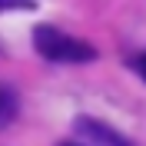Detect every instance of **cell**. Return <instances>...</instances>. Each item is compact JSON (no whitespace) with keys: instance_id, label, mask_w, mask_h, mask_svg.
Instances as JSON below:
<instances>
[{"instance_id":"4","label":"cell","mask_w":146,"mask_h":146,"mask_svg":"<svg viewBox=\"0 0 146 146\" xmlns=\"http://www.w3.org/2000/svg\"><path fill=\"white\" fill-rule=\"evenodd\" d=\"M136 70H139V76L146 80V56H139V60H136Z\"/></svg>"},{"instance_id":"3","label":"cell","mask_w":146,"mask_h":146,"mask_svg":"<svg viewBox=\"0 0 146 146\" xmlns=\"http://www.w3.org/2000/svg\"><path fill=\"white\" fill-rule=\"evenodd\" d=\"M13 7H33V0H0V10H13Z\"/></svg>"},{"instance_id":"5","label":"cell","mask_w":146,"mask_h":146,"mask_svg":"<svg viewBox=\"0 0 146 146\" xmlns=\"http://www.w3.org/2000/svg\"><path fill=\"white\" fill-rule=\"evenodd\" d=\"M56 146H83V143H76V139H63V143H56Z\"/></svg>"},{"instance_id":"2","label":"cell","mask_w":146,"mask_h":146,"mask_svg":"<svg viewBox=\"0 0 146 146\" xmlns=\"http://www.w3.org/2000/svg\"><path fill=\"white\" fill-rule=\"evenodd\" d=\"M76 136L86 146H133L123 133H116L113 126H106L103 119H93V116H76Z\"/></svg>"},{"instance_id":"1","label":"cell","mask_w":146,"mask_h":146,"mask_svg":"<svg viewBox=\"0 0 146 146\" xmlns=\"http://www.w3.org/2000/svg\"><path fill=\"white\" fill-rule=\"evenodd\" d=\"M33 46H36L40 56L56 60V63H86V60H96V50L90 43H83L76 36H66L53 27H36L33 30Z\"/></svg>"}]
</instances>
